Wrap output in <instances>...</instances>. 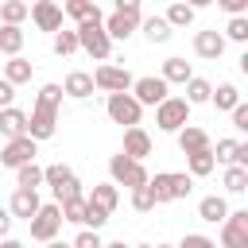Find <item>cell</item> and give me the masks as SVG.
I'll use <instances>...</instances> for the list:
<instances>
[{
	"mask_svg": "<svg viewBox=\"0 0 248 248\" xmlns=\"http://www.w3.org/2000/svg\"><path fill=\"white\" fill-rule=\"evenodd\" d=\"M132 81H136V78H132L124 66H108V62L97 66V74H93V89H105L108 97H112V93H128Z\"/></svg>",
	"mask_w": 248,
	"mask_h": 248,
	"instance_id": "9",
	"label": "cell"
},
{
	"mask_svg": "<svg viewBox=\"0 0 248 248\" xmlns=\"http://www.w3.org/2000/svg\"><path fill=\"white\" fill-rule=\"evenodd\" d=\"M101 248H128V244H124V240H116V244H101Z\"/></svg>",
	"mask_w": 248,
	"mask_h": 248,
	"instance_id": "50",
	"label": "cell"
},
{
	"mask_svg": "<svg viewBox=\"0 0 248 248\" xmlns=\"http://www.w3.org/2000/svg\"><path fill=\"white\" fill-rule=\"evenodd\" d=\"M132 209H136V213H151V209H155L151 186H140V190H132Z\"/></svg>",
	"mask_w": 248,
	"mask_h": 248,
	"instance_id": "38",
	"label": "cell"
},
{
	"mask_svg": "<svg viewBox=\"0 0 248 248\" xmlns=\"http://www.w3.org/2000/svg\"><path fill=\"white\" fill-rule=\"evenodd\" d=\"M16 186H19V190H39V186H43V167H35V163L19 167V170H16Z\"/></svg>",
	"mask_w": 248,
	"mask_h": 248,
	"instance_id": "32",
	"label": "cell"
},
{
	"mask_svg": "<svg viewBox=\"0 0 248 248\" xmlns=\"http://www.w3.org/2000/svg\"><path fill=\"white\" fill-rule=\"evenodd\" d=\"M39 205H43V202H39V194H35V190H16V194H12V205H8V213H12V217H23V221H31V217L39 213Z\"/></svg>",
	"mask_w": 248,
	"mask_h": 248,
	"instance_id": "19",
	"label": "cell"
},
{
	"mask_svg": "<svg viewBox=\"0 0 248 248\" xmlns=\"http://www.w3.org/2000/svg\"><path fill=\"white\" fill-rule=\"evenodd\" d=\"M74 35H78V50L93 54L97 62H108V54H112V39L105 35L101 23H93V19H89V23H78Z\"/></svg>",
	"mask_w": 248,
	"mask_h": 248,
	"instance_id": "4",
	"label": "cell"
},
{
	"mask_svg": "<svg viewBox=\"0 0 248 248\" xmlns=\"http://www.w3.org/2000/svg\"><path fill=\"white\" fill-rule=\"evenodd\" d=\"M163 19H167L170 27H190V23H194V4H170Z\"/></svg>",
	"mask_w": 248,
	"mask_h": 248,
	"instance_id": "33",
	"label": "cell"
},
{
	"mask_svg": "<svg viewBox=\"0 0 248 248\" xmlns=\"http://www.w3.org/2000/svg\"><path fill=\"white\" fill-rule=\"evenodd\" d=\"M62 16H70V19H78V23H89V19H93V23H101V19H105V16H101V8H97L93 0H70V4L62 8Z\"/></svg>",
	"mask_w": 248,
	"mask_h": 248,
	"instance_id": "23",
	"label": "cell"
},
{
	"mask_svg": "<svg viewBox=\"0 0 248 248\" xmlns=\"http://www.w3.org/2000/svg\"><path fill=\"white\" fill-rule=\"evenodd\" d=\"M120 155L143 163V155H151V136H147L143 128H128V132H124V151H120Z\"/></svg>",
	"mask_w": 248,
	"mask_h": 248,
	"instance_id": "16",
	"label": "cell"
},
{
	"mask_svg": "<svg viewBox=\"0 0 248 248\" xmlns=\"http://www.w3.org/2000/svg\"><path fill=\"white\" fill-rule=\"evenodd\" d=\"M35 155H39V143L27 140V136H19V140H8V143H4V151H0V167L19 170V167L35 163Z\"/></svg>",
	"mask_w": 248,
	"mask_h": 248,
	"instance_id": "10",
	"label": "cell"
},
{
	"mask_svg": "<svg viewBox=\"0 0 248 248\" xmlns=\"http://www.w3.org/2000/svg\"><path fill=\"white\" fill-rule=\"evenodd\" d=\"M225 190L229 194H244L248 190V167H225Z\"/></svg>",
	"mask_w": 248,
	"mask_h": 248,
	"instance_id": "35",
	"label": "cell"
},
{
	"mask_svg": "<svg viewBox=\"0 0 248 248\" xmlns=\"http://www.w3.org/2000/svg\"><path fill=\"white\" fill-rule=\"evenodd\" d=\"M147 186H151L155 205H163V202H182V198H190L194 178H190V174H178V170H159L155 178H147Z\"/></svg>",
	"mask_w": 248,
	"mask_h": 248,
	"instance_id": "3",
	"label": "cell"
},
{
	"mask_svg": "<svg viewBox=\"0 0 248 248\" xmlns=\"http://www.w3.org/2000/svg\"><path fill=\"white\" fill-rule=\"evenodd\" d=\"M19 46H23V31L19 27H0V54L19 58Z\"/></svg>",
	"mask_w": 248,
	"mask_h": 248,
	"instance_id": "31",
	"label": "cell"
},
{
	"mask_svg": "<svg viewBox=\"0 0 248 248\" xmlns=\"http://www.w3.org/2000/svg\"><path fill=\"white\" fill-rule=\"evenodd\" d=\"M70 248H101V236L85 229V232H78V236H74V244H70Z\"/></svg>",
	"mask_w": 248,
	"mask_h": 248,
	"instance_id": "43",
	"label": "cell"
},
{
	"mask_svg": "<svg viewBox=\"0 0 248 248\" xmlns=\"http://www.w3.org/2000/svg\"><path fill=\"white\" fill-rule=\"evenodd\" d=\"M78 50V35L74 31H54V54L58 58H70Z\"/></svg>",
	"mask_w": 248,
	"mask_h": 248,
	"instance_id": "36",
	"label": "cell"
},
{
	"mask_svg": "<svg viewBox=\"0 0 248 248\" xmlns=\"http://www.w3.org/2000/svg\"><path fill=\"white\" fill-rule=\"evenodd\" d=\"M186 167H190V178H205L217 163H213V147L198 151V155H186Z\"/></svg>",
	"mask_w": 248,
	"mask_h": 248,
	"instance_id": "29",
	"label": "cell"
},
{
	"mask_svg": "<svg viewBox=\"0 0 248 248\" xmlns=\"http://www.w3.org/2000/svg\"><path fill=\"white\" fill-rule=\"evenodd\" d=\"M31 225V236L35 240H58V229H62V209H58V202H50V205H39V213L27 221Z\"/></svg>",
	"mask_w": 248,
	"mask_h": 248,
	"instance_id": "8",
	"label": "cell"
},
{
	"mask_svg": "<svg viewBox=\"0 0 248 248\" xmlns=\"http://www.w3.org/2000/svg\"><path fill=\"white\" fill-rule=\"evenodd\" d=\"M213 163H225V167H248V143H240V140H217Z\"/></svg>",
	"mask_w": 248,
	"mask_h": 248,
	"instance_id": "15",
	"label": "cell"
},
{
	"mask_svg": "<svg viewBox=\"0 0 248 248\" xmlns=\"http://www.w3.org/2000/svg\"><path fill=\"white\" fill-rule=\"evenodd\" d=\"M27 12H31V4H23V0H4V4H0V27H19V23L27 19Z\"/></svg>",
	"mask_w": 248,
	"mask_h": 248,
	"instance_id": "25",
	"label": "cell"
},
{
	"mask_svg": "<svg viewBox=\"0 0 248 248\" xmlns=\"http://www.w3.org/2000/svg\"><path fill=\"white\" fill-rule=\"evenodd\" d=\"M221 248H248V209H236L221 221Z\"/></svg>",
	"mask_w": 248,
	"mask_h": 248,
	"instance_id": "12",
	"label": "cell"
},
{
	"mask_svg": "<svg viewBox=\"0 0 248 248\" xmlns=\"http://www.w3.org/2000/svg\"><path fill=\"white\" fill-rule=\"evenodd\" d=\"M136 248H155V244H136Z\"/></svg>",
	"mask_w": 248,
	"mask_h": 248,
	"instance_id": "52",
	"label": "cell"
},
{
	"mask_svg": "<svg viewBox=\"0 0 248 248\" xmlns=\"http://www.w3.org/2000/svg\"><path fill=\"white\" fill-rule=\"evenodd\" d=\"M194 54H198V58H209V62H217V58L225 54V39H221V31H217V27H209V31H198V35H194Z\"/></svg>",
	"mask_w": 248,
	"mask_h": 248,
	"instance_id": "14",
	"label": "cell"
},
{
	"mask_svg": "<svg viewBox=\"0 0 248 248\" xmlns=\"http://www.w3.org/2000/svg\"><path fill=\"white\" fill-rule=\"evenodd\" d=\"M209 93H213V85H209L205 78H190V81H186V97H182V101H186V105H205V101H209Z\"/></svg>",
	"mask_w": 248,
	"mask_h": 248,
	"instance_id": "30",
	"label": "cell"
},
{
	"mask_svg": "<svg viewBox=\"0 0 248 248\" xmlns=\"http://www.w3.org/2000/svg\"><path fill=\"white\" fill-rule=\"evenodd\" d=\"M8 229H12V213L0 205V236H8Z\"/></svg>",
	"mask_w": 248,
	"mask_h": 248,
	"instance_id": "47",
	"label": "cell"
},
{
	"mask_svg": "<svg viewBox=\"0 0 248 248\" xmlns=\"http://www.w3.org/2000/svg\"><path fill=\"white\" fill-rule=\"evenodd\" d=\"M0 132L8 136V140H19V136H27V112L23 108H0Z\"/></svg>",
	"mask_w": 248,
	"mask_h": 248,
	"instance_id": "20",
	"label": "cell"
},
{
	"mask_svg": "<svg viewBox=\"0 0 248 248\" xmlns=\"http://www.w3.org/2000/svg\"><path fill=\"white\" fill-rule=\"evenodd\" d=\"M12 101H16V85H8L0 78V108H12Z\"/></svg>",
	"mask_w": 248,
	"mask_h": 248,
	"instance_id": "45",
	"label": "cell"
},
{
	"mask_svg": "<svg viewBox=\"0 0 248 248\" xmlns=\"http://www.w3.org/2000/svg\"><path fill=\"white\" fill-rule=\"evenodd\" d=\"M140 27H143L147 43H167V39H170V23H167L163 16H147V19H140Z\"/></svg>",
	"mask_w": 248,
	"mask_h": 248,
	"instance_id": "27",
	"label": "cell"
},
{
	"mask_svg": "<svg viewBox=\"0 0 248 248\" xmlns=\"http://www.w3.org/2000/svg\"><path fill=\"white\" fill-rule=\"evenodd\" d=\"M105 221H108V213H101V209H93V205L85 202V221H81V225H89V232H97Z\"/></svg>",
	"mask_w": 248,
	"mask_h": 248,
	"instance_id": "42",
	"label": "cell"
},
{
	"mask_svg": "<svg viewBox=\"0 0 248 248\" xmlns=\"http://www.w3.org/2000/svg\"><path fill=\"white\" fill-rule=\"evenodd\" d=\"M221 39H232V43H248V19H244V16H232Z\"/></svg>",
	"mask_w": 248,
	"mask_h": 248,
	"instance_id": "37",
	"label": "cell"
},
{
	"mask_svg": "<svg viewBox=\"0 0 248 248\" xmlns=\"http://www.w3.org/2000/svg\"><path fill=\"white\" fill-rule=\"evenodd\" d=\"M209 101H213L217 108H225V112H232V108L240 105V89H236L232 81H221V85H217V89L209 93Z\"/></svg>",
	"mask_w": 248,
	"mask_h": 248,
	"instance_id": "26",
	"label": "cell"
},
{
	"mask_svg": "<svg viewBox=\"0 0 248 248\" xmlns=\"http://www.w3.org/2000/svg\"><path fill=\"white\" fill-rule=\"evenodd\" d=\"M198 217H202V221H209V225H217V221H225V217H229V202H225L221 194H209V198H202V202H198Z\"/></svg>",
	"mask_w": 248,
	"mask_h": 248,
	"instance_id": "22",
	"label": "cell"
},
{
	"mask_svg": "<svg viewBox=\"0 0 248 248\" xmlns=\"http://www.w3.org/2000/svg\"><path fill=\"white\" fill-rule=\"evenodd\" d=\"M0 248H23L19 240H0Z\"/></svg>",
	"mask_w": 248,
	"mask_h": 248,
	"instance_id": "49",
	"label": "cell"
},
{
	"mask_svg": "<svg viewBox=\"0 0 248 248\" xmlns=\"http://www.w3.org/2000/svg\"><path fill=\"white\" fill-rule=\"evenodd\" d=\"M229 16H244V8H248V0H217Z\"/></svg>",
	"mask_w": 248,
	"mask_h": 248,
	"instance_id": "46",
	"label": "cell"
},
{
	"mask_svg": "<svg viewBox=\"0 0 248 248\" xmlns=\"http://www.w3.org/2000/svg\"><path fill=\"white\" fill-rule=\"evenodd\" d=\"M140 19H143L140 0H116L112 16H105V19H101V27H105V35H108V39H128V35L140 27Z\"/></svg>",
	"mask_w": 248,
	"mask_h": 248,
	"instance_id": "2",
	"label": "cell"
},
{
	"mask_svg": "<svg viewBox=\"0 0 248 248\" xmlns=\"http://www.w3.org/2000/svg\"><path fill=\"white\" fill-rule=\"evenodd\" d=\"M62 93H66V97H74V101H85V97H93V74H85V70H74V74L66 78Z\"/></svg>",
	"mask_w": 248,
	"mask_h": 248,
	"instance_id": "21",
	"label": "cell"
},
{
	"mask_svg": "<svg viewBox=\"0 0 248 248\" xmlns=\"http://www.w3.org/2000/svg\"><path fill=\"white\" fill-rule=\"evenodd\" d=\"M205 147H209V132H205V128L186 124V128L178 132V151H182V155H198V151H205Z\"/></svg>",
	"mask_w": 248,
	"mask_h": 248,
	"instance_id": "18",
	"label": "cell"
},
{
	"mask_svg": "<svg viewBox=\"0 0 248 248\" xmlns=\"http://www.w3.org/2000/svg\"><path fill=\"white\" fill-rule=\"evenodd\" d=\"M93 209H101V213H108L112 217V209H116V202H120V190L112 186V182H97L93 190H89V198H85Z\"/></svg>",
	"mask_w": 248,
	"mask_h": 248,
	"instance_id": "17",
	"label": "cell"
},
{
	"mask_svg": "<svg viewBox=\"0 0 248 248\" xmlns=\"http://www.w3.org/2000/svg\"><path fill=\"white\" fill-rule=\"evenodd\" d=\"M108 174H112V186H128V190H140V186H147V170H143V163H136V159H128V155H112L108 159Z\"/></svg>",
	"mask_w": 248,
	"mask_h": 248,
	"instance_id": "5",
	"label": "cell"
},
{
	"mask_svg": "<svg viewBox=\"0 0 248 248\" xmlns=\"http://www.w3.org/2000/svg\"><path fill=\"white\" fill-rule=\"evenodd\" d=\"M58 105H62V85H43L35 108L27 112V140H50L58 128Z\"/></svg>",
	"mask_w": 248,
	"mask_h": 248,
	"instance_id": "1",
	"label": "cell"
},
{
	"mask_svg": "<svg viewBox=\"0 0 248 248\" xmlns=\"http://www.w3.org/2000/svg\"><path fill=\"white\" fill-rule=\"evenodd\" d=\"M178 248H217V240H213V236H205V232H186Z\"/></svg>",
	"mask_w": 248,
	"mask_h": 248,
	"instance_id": "41",
	"label": "cell"
},
{
	"mask_svg": "<svg viewBox=\"0 0 248 248\" xmlns=\"http://www.w3.org/2000/svg\"><path fill=\"white\" fill-rule=\"evenodd\" d=\"M159 78H163L167 85H170V81H174V85H186V81L194 78V70H190V62H186V58H167Z\"/></svg>",
	"mask_w": 248,
	"mask_h": 248,
	"instance_id": "24",
	"label": "cell"
},
{
	"mask_svg": "<svg viewBox=\"0 0 248 248\" xmlns=\"http://www.w3.org/2000/svg\"><path fill=\"white\" fill-rule=\"evenodd\" d=\"M74 178V170L66 167V163H50V167H43V182L50 186V190H58L62 182H70Z\"/></svg>",
	"mask_w": 248,
	"mask_h": 248,
	"instance_id": "34",
	"label": "cell"
},
{
	"mask_svg": "<svg viewBox=\"0 0 248 248\" xmlns=\"http://www.w3.org/2000/svg\"><path fill=\"white\" fill-rule=\"evenodd\" d=\"M58 209H62V221H74V225H81V221H85V198H74V202L58 205Z\"/></svg>",
	"mask_w": 248,
	"mask_h": 248,
	"instance_id": "39",
	"label": "cell"
},
{
	"mask_svg": "<svg viewBox=\"0 0 248 248\" xmlns=\"http://www.w3.org/2000/svg\"><path fill=\"white\" fill-rule=\"evenodd\" d=\"M170 85L163 81V78H155V74H147V78H136L132 81V97H136V105L143 108V105H163L170 93H167Z\"/></svg>",
	"mask_w": 248,
	"mask_h": 248,
	"instance_id": "11",
	"label": "cell"
},
{
	"mask_svg": "<svg viewBox=\"0 0 248 248\" xmlns=\"http://www.w3.org/2000/svg\"><path fill=\"white\" fill-rule=\"evenodd\" d=\"M232 128H240V132H248V105L240 101L236 108H232Z\"/></svg>",
	"mask_w": 248,
	"mask_h": 248,
	"instance_id": "44",
	"label": "cell"
},
{
	"mask_svg": "<svg viewBox=\"0 0 248 248\" xmlns=\"http://www.w3.org/2000/svg\"><path fill=\"white\" fill-rule=\"evenodd\" d=\"M46 248H70L66 240H46Z\"/></svg>",
	"mask_w": 248,
	"mask_h": 248,
	"instance_id": "48",
	"label": "cell"
},
{
	"mask_svg": "<svg viewBox=\"0 0 248 248\" xmlns=\"http://www.w3.org/2000/svg\"><path fill=\"white\" fill-rule=\"evenodd\" d=\"M27 16L35 19L39 31H62V8H58L54 0H39V4H31Z\"/></svg>",
	"mask_w": 248,
	"mask_h": 248,
	"instance_id": "13",
	"label": "cell"
},
{
	"mask_svg": "<svg viewBox=\"0 0 248 248\" xmlns=\"http://www.w3.org/2000/svg\"><path fill=\"white\" fill-rule=\"evenodd\" d=\"M4 81H8V85L31 81V62H27V58H8V62H4Z\"/></svg>",
	"mask_w": 248,
	"mask_h": 248,
	"instance_id": "28",
	"label": "cell"
},
{
	"mask_svg": "<svg viewBox=\"0 0 248 248\" xmlns=\"http://www.w3.org/2000/svg\"><path fill=\"white\" fill-rule=\"evenodd\" d=\"M105 112H108V120L112 124H124V128H140V105H136V97L132 93H112L108 101H105Z\"/></svg>",
	"mask_w": 248,
	"mask_h": 248,
	"instance_id": "7",
	"label": "cell"
},
{
	"mask_svg": "<svg viewBox=\"0 0 248 248\" xmlns=\"http://www.w3.org/2000/svg\"><path fill=\"white\" fill-rule=\"evenodd\" d=\"M155 124L163 132H182L190 124V105L182 97H167L163 105H155Z\"/></svg>",
	"mask_w": 248,
	"mask_h": 248,
	"instance_id": "6",
	"label": "cell"
},
{
	"mask_svg": "<svg viewBox=\"0 0 248 248\" xmlns=\"http://www.w3.org/2000/svg\"><path fill=\"white\" fill-rule=\"evenodd\" d=\"M155 248H174V244H155Z\"/></svg>",
	"mask_w": 248,
	"mask_h": 248,
	"instance_id": "51",
	"label": "cell"
},
{
	"mask_svg": "<svg viewBox=\"0 0 248 248\" xmlns=\"http://www.w3.org/2000/svg\"><path fill=\"white\" fill-rule=\"evenodd\" d=\"M74 198H81V182H78V178H70V182H62V186L54 190V202H58V205H66V202H74Z\"/></svg>",
	"mask_w": 248,
	"mask_h": 248,
	"instance_id": "40",
	"label": "cell"
}]
</instances>
